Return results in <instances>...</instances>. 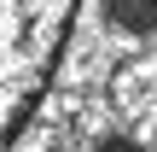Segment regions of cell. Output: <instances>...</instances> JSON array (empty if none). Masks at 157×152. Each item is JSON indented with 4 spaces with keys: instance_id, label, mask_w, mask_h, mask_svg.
I'll return each instance as SVG.
<instances>
[{
    "instance_id": "6da1fadb",
    "label": "cell",
    "mask_w": 157,
    "mask_h": 152,
    "mask_svg": "<svg viewBox=\"0 0 157 152\" xmlns=\"http://www.w3.org/2000/svg\"><path fill=\"white\" fill-rule=\"evenodd\" d=\"M70 23H76V0H0V152L41 105L64 59Z\"/></svg>"
},
{
    "instance_id": "3957f363",
    "label": "cell",
    "mask_w": 157,
    "mask_h": 152,
    "mask_svg": "<svg viewBox=\"0 0 157 152\" xmlns=\"http://www.w3.org/2000/svg\"><path fill=\"white\" fill-rule=\"evenodd\" d=\"M99 152H140V146H134L128 135H111V141H99Z\"/></svg>"
},
{
    "instance_id": "7a4b0ae2",
    "label": "cell",
    "mask_w": 157,
    "mask_h": 152,
    "mask_svg": "<svg viewBox=\"0 0 157 152\" xmlns=\"http://www.w3.org/2000/svg\"><path fill=\"white\" fill-rule=\"evenodd\" d=\"M105 18L117 29H128V35H146L157 23V0H105Z\"/></svg>"
}]
</instances>
